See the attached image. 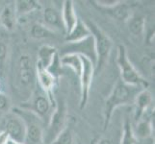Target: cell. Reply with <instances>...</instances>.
<instances>
[{
  "label": "cell",
  "instance_id": "1",
  "mask_svg": "<svg viewBox=\"0 0 155 144\" xmlns=\"http://www.w3.org/2000/svg\"><path fill=\"white\" fill-rule=\"evenodd\" d=\"M14 88L19 97L25 96L28 100L37 86L36 63L28 53H19L13 66Z\"/></svg>",
  "mask_w": 155,
  "mask_h": 144
},
{
  "label": "cell",
  "instance_id": "2",
  "mask_svg": "<svg viewBox=\"0 0 155 144\" xmlns=\"http://www.w3.org/2000/svg\"><path fill=\"white\" fill-rule=\"evenodd\" d=\"M142 89L139 87L129 86L124 83L120 79H117V81L114 85L109 96L107 97L104 109H103V130L105 131L108 128L111 118L116 109L119 107L134 104V101L137 94Z\"/></svg>",
  "mask_w": 155,
  "mask_h": 144
},
{
  "label": "cell",
  "instance_id": "3",
  "mask_svg": "<svg viewBox=\"0 0 155 144\" xmlns=\"http://www.w3.org/2000/svg\"><path fill=\"white\" fill-rule=\"evenodd\" d=\"M117 63L120 71V80L129 86L139 87L147 89L148 87V82L143 78L135 66L132 65L128 58L126 47L124 44H119L117 47Z\"/></svg>",
  "mask_w": 155,
  "mask_h": 144
},
{
  "label": "cell",
  "instance_id": "4",
  "mask_svg": "<svg viewBox=\"0 0 155 144\" xmlns=\"http://www.w3.org/2000/svg\"><path fill=\"white\" fill-rule=\"evenodd\" d=\"M21 104L22 105L20 106V109L30 111L37 117H39L41 120L47 119V122L50 118L53 110L55 109V107H53L50 100L47 97L46 93L39 87L38 84L29 99Z\"/></svg>",
  "mask_w": 155,
  "mask_h": 144
},
{
  "label": "cell",
  "instance_id": "5",
  "mask_svg": "<svg viewBox=\"0 0 155 144\" xmlns=\"http://www.w3.org/2000/svg\"><path fill=\"white\" fill-rule=\"evenodd\" d=\"M86 25L89 28L90 33L94 40L95 51H97V66H95V69L97 70H101L109 59L111 50L113 48V42H112L109 37L106 35V33H104L98 27V25H97L93 21L91 20L86 21Z\"/></svg>",
  "mask_w": 155,
  "mask_h": 144
},
{
  "label": "cell",
  "instance_id": "6",
  "mask_svg": "<svg viewBox=\"0 0 155 144\" xmlns=\"http://www.w3.org/2000/svg\"><path fill=\"white\" fill-rule=\"evenodd\" d=\"M67 127V106L66 103L56 102L55 109L53 110L50 118L47 122V128L44 133L42 142L51 144L60 133Z\"/></svg>",
  "mask_w": 155,
  "mask_h": 144
},
{
  "label": "cell",
  "instance_id": "7",
  "mask_svg": "<svg viewBox=\"0 0 155 144\" xmlns=\"http://www.w3.org/2000/svg\"><path fill=\"white\" fill-rule=\"evenodd\" d=\"M68 54L83 56L92 62L94 67L97 66V51H95L94 40L92 35L82 40L75 42H67L66 45H64V47L61 49V56Z\"/></svg>",
  "mask_w": 155,
  "mask_h": 144
},
{
  "label": "cell",
  "instance_id": "8",
  "mask_svg": "<svg viewBox=\"0 0 155 144\" xmlns=\"http://www.w3.org/2000/svg\"><path fill=\"white\" fill-rule=\"evenodd\" d=\"M14 114H18L23 119L25 127H26V136H25V142L30 144H39L42 142V137H44V131L39 121L41 120L39 117H37L35 114L30 113L28 110L15 108L14 109Z\"/></svg>",
  "mask_w": 155,
  "mask_h": 144
},
{
  "label": "cell",
  "instance_id": "9",
  "mask_svg": "<svg viewBox=\"0 0 155 144\" xmlns=\"http://www.w3.org/2000/svg\"><path fill=\"white\" fill-rule=\"evenodd\" d=\"M81 57L82 61V70L80 73L79 80H80V102L79 106L80 109L83 110L86 107L88 100H89V94L91 86H92L94 73L95 71V67L94 63L88 60L87 58L83 56Z\"/></svg>",
  "mask_w": 155,
  "mask_h": 144
},
{
  "label": "cell",
  "instance_id": "10",
  "mask_svg": "<svg viewBox=\"0 0 155 144\" xmlns=\"http://www.w3.org/2000/svg\"><path fill=\"white\" fill-rule=\"evenodd\" d=\"M36 73H37V84L39 87L46 93L47 97L50 100L53 107L56 106L57 100L54 96V89L57 84V78H55L47 69L36 63Z\"/></svg>",
  "mask_w": 155,
  "mask_h": 144
},
{
  "label": "cell",
  "instance_id": "11",
  "mask_svg": "<svg viewBox=\"0 0 155 144\" xmlns=\"http://www.w3.org/2000/svg\"><path fill=\"white\" fill-rule=\"evenodd\" d=\"M8 134L10 139L15 141L25 143V136H26V127L23 119L18 114H14L9 116L5 121L4 129Z\"/></svg>",
  "mask_w": 155,
  "mask_h": 144
},
{
  "label": "cell",
  "instance_id": "12",
  "mask_svg": "<svg viewBox=\"0 0 155 144\" xmlns=\"http://www.w3.org/2000/svg\"><path fill=\"white\" fill-rule=\"evenodd\" d=\"M44 25L48 27L50 30L54 31L55 33L61 32L66 35L65 27H64L62 14L54 6H47L42 11V22Z\"/></svg>",
  "mask_w": 155,
  "mask_h": 144
},
{
  "label": "cell",
  "instance_id": "13",
  "mask_svg": "<svg viewBox=\"0 0 155 144\" xmlns=\"http://www.w3.org/2000/svg\"><path fill=\"white\" fill-rule=\"evenodd\" d=\"M152 101H153L152 94L147 89H142L137 94L134 101V105H135L134 120L136 121V123L142 117L145 116V114L149 109V107L152 104Z\"/></svg>",
  "mask_w": 155,
  "mask_h": 144
},
{
  "label": "cell",
  "instance_id": "14",
  "mask_svg": "<svg viewBox=\"0 0 155 144\" xmlns=\"http://www.w3.org/2000/svg\"><path fill=\"white\" fill-rule=\"evenodd\" d=\"M107 14H109L111 18H113L116 20L125 22L128 21L132 14H131V9L129 5L126 4L124 1H117V4L108 8H99Z\"/></svg>",
  "mask_w": 155,
  "mask_h": 144
},
{
  "label": "cell",
  "instance_id": "15",
  "mask_svg": "<svg viewBox=\"0 0 155 144\" xmlns=\"http://www.w3.org/2000/svg\"><path fill=\"white\" fill-rule=\"evenodd\" d=\"M61 14H62L64 27H65L66 35H67L74 27V25L76 24L78 20V17L76 14L75 9H74L73 1H71V0H66V1H64Z\"/></svg>",
  "mask_w": 155,
  "mask_h": 144
},
{
  "label": "cell",
  "instance_id": "16",
  "mask_svg": "<svg viewBox=\"0 0 155 144\" xmlns=\"http://www.w3.org/2000/svg\"><path fill=\"white\" fill-rule=\"evenodd\" d=\"M58 55L59 53L56 47L48 44H44L38 50L36 63H38L41 66L47 69Z\"/></svg>",
  "mask_w": 155,
  "mask_h": 144
},
{
  "label": "cell",
  "instance_id": "17",
  "mask_svg": "<svg viewBox=\"0 0 155 144\" xmlns=\"http://www.w3.org/2000/svg\"><path fill=\"white\" fill-rule=\"evenodd\" d=\"M18 22L17 14L15 9V2L5 5L0 12V26L7 31H12Z\"/></svg>",
  "mask_w": 155,
  "mask_h": 144
},
{
  "label": "cell",
  "instance_id": "18",
  "mask_svg": "<svg viewBox=\"0 0 155 144\" xmlns=\"http://www.w3.org/2000/svg\"><path fill=\"white\" fill-rule=\"evenodd\" d=\"M15 9L18 20L31 13L40 11L41 9V5L36 0H18V1H15Z\"/></svg>",
  "mask_w": 155,
  "mask_h": 144
},
{
  "label": "cell",
  "instance_id": "19",
  "mask_svg": "<svg viewBox=\"0 0 155 144\" xmlns=\"http://www.w3.org/2000/svg\"><path fill=\"white\" fill-rule=\"evenodd\" d=\"M91 36L90 30L87 27L86 22L83 21L81 18H78V20L74 27L66 35V41L67 42H75L82 40Z\"/></svg>",
  "mask_w": 155,
  "mask_h": 144
},
{
  "label": "cell",
  "instance_id": "20",
  "mask_svg": "<svg viewBox=\"0 0 155 144\" xmlns=\"http://www.w3.org/2000/svg\"><path fill=\"white\" fill-rule=\"evenodd\" d=\"M30 37L35 40H44V39H51L55 38L56 33L50 30L41 22H36L31 26L30 28Z\"/></svg>",
  "mask_w": 155,
  "mask_h": 144
},
{
  "label": "cell",
  "instance_id": "21",
  "mask_svg": "<svg viewBox=\"0 0 155 144\" xmlns=\"http://www.w3.org/2000/svg\"><path fill=\"white\" fill-rule=\"evenodd\" d=\"M128 30L134 37L143 35L146 30V18L140 14H135L128 19Z\"/></svg>",
  "mask_w": 155,
  "mask_h": 144
},
{
  "label": "cell",
  "instance_id": "22",
  "mask_svg": "<svg viewBox=\"0 0 155 144\" xmlns=\"http://www.w3.org/2000/svg\"><path fill=\"white\" fill-rule=\"evenodd\" d=\"M60 61H61L62 66L71 67L74 71V73L77 75V77L79 78L80 73H81V70H82L81 57L78 55H74V54H68V55L61 56Z\"/></svg>",
  "mask_w": 155,
  "mask_h": 144
},
{
  "label": "cell",
  "instance_id": "23",
  "mask_svg": "<svg viewBox=\"0 0 155 144\" xmlns=\"http://www.w3.org/2000/svg\"><path fill=\"white\" fill-rule=\"evenodd\" d=\"M153 132V127L151 124V120L149 118H142L137 122L136 129L134 130V134L136 138H147L151 136Z\"/></svg>",
  "mask_w": 155,
  "mask_h": 144
},
{
  "label": "cell",
  "instance_id": "24",
  "mask_svg": "<svg viewBox=\"0 0 155 144\" xmlns=\"http://www.w3.org/2000/svg\"><path fill=\"white\" fill-rule=\"evenodd\" d=\"M137 138L134 134V129L129 117H126L124 123V130L120 139V144H137Z\"/></svg>",
  "mask_w": 155,
  "mask_h": 144
},
{
  "label": "cell",
  "instance_id": "25",
  "mask_svg": "<svg viewBox=\"0 0 155 144\" xmlns=\"http://www.w3.org/2000/svg\"><path fill=\"white\" fill-rule=\"evenodd\" d=\"M51 144H77L72 130L67 126Z\"/></svg>",
  "mask_w": 155,
  "mask_h": 144
},
{
  "label": "cell",
  "instance_id": "26",
  "mask_svg": "<svg viewBox=\"0 0 155 144\" xmlns=\"http://www.w3.org/2000/svg\"><path fill=\"white\" fill-rule=\"evenodd\" d=\"M8 53H9L8 42L4 40H0V73L3 72L5 66H6Z\"/></svg>",
  "mask_w": 155,
  "mask_h": 144
},
{
  "label": "cell",
  "instance_id": "27",
  "mask_svg": "<svg viewBox=\"0 0 155 144\" xmlns=\"http://www.w3.org/2000/svg\"><path fill=\"white\" fill-rule=\"evenodd\" d=\"M10 108V99L8 96L0 92V111H6Z\"/></svg>",
  "mask_w": 155,
  "mask_h": 144
},
{
  "label": "cell",
  "instance_id": "28",
  "mask_svg": "<svg viewBox=\"0 0 155 144\" xmlns=\"http://www.w3.org/2000/svg\"><path fill=\"white\" fill-rule=\"evenodd\" d=\"M9 140V136L5 131L0 132V144H6L7 141Z\"/></svg>",
  "mask_w": 155,
  "mask_h": 144
},
{
  "label": "cell",
  "instance_id": "29",
  "mask_svg": "<svg viewBox=\"0 0 155 144\" xmlns=\"http://www.w3.org/2000/svg\"><path fill=\"white\" fill-rule=\"evenodd\" d=\"M97 144H114V143L109 138H101Z\"/></svg>",
  "mask_w": 155,
  "mask_h": 144
},
{
  "label": "cell",
  "instance_id": "30",
  "mask_svg": "<svg viewBox=\"0 0 155 144\" xmlns=\"http://www.w3.org/2000/svg\"><path fill=\"white\" fill-rule=\"evenodd\" d=\"M6 144H25V143H21V142H18V141H15L13 139H10L9 138V140L7 141Z\"/></svg>",
  "mask_w": 155,
  "mask_h": 144
},
{
  "label": "cell",
  "instance_id": "31",
  "mask_svg": "<svg viewBox=\"0 0 155 144\" xmlns=\"http://www.w3.org/2000/svg\"><path fill=\"white\" fill-rule=\"evenodd\" d=\"M1 88H2V84H1V81H0V92H2L1 91Z\"/></svg>",
  "mask_w": 155,
  "mask_h": 144
}]
</instances>
